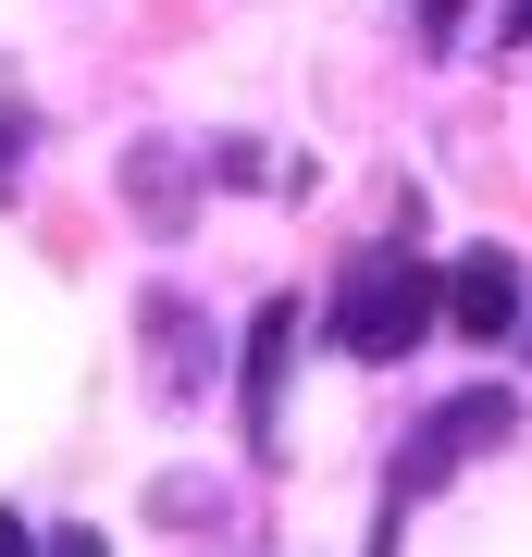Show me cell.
Listing matches in <instances>:
<instances>
[{
    "label": "cell",
    "instance_id": "obj_1",
    "mask_svg": "<svg viewBox=\"0 0 532 557\" xmlns=\"http://www.w3.org/2000/svg\"><path fill=\"white\" fill-rule=\"evenodd\" d=\"M335 347L347 359H409L421 347V322H434V273H421L409 248H359L347 273H335Z\"/></svg>",
    "mask_w": 532,
    "mask_h": 557
},
{
    "label": "cell",
    "instance_id": "obj_2",
    "mask_svg": "<svg viewBox=\"0 0 532 557\" xmlns=\"http://www.w3.org/2000/svg\"><path fill=\"white\" fill-rule=\"evenodd\" d=\"M483 446H520V397H508V384H471V397H446L434 421H421L409 458H396V496H434V483L471 471Z\"/></svg>",
    "mask_w": 532,
    "mask_h": 557
},
{
    "label": "cell",
    "instance_id": "obj_3",
    "mask_svg": "<svg viewBox=\"0 0 532 557\" xmlns=\"http://www.w3.org/2000/svg\"><path fill=\"white\" fill-rule=\"evenodd\" d=\"M285 359H297V298H260L248 322V446L285 458Z\"/></svg>",
    "mask_w": 532,
    "mask_h": 557
},
{
    "label": "cell",
    "instance_id": "obj_4",
    "mask_svg": "<svg viewBox=\"0 0 532 557\" xmlns=\"http://www.w3.org/2000/svg\"><path fill=\"white\" fill-rule=\"evenodd\" d=\"M198 174H211V161H198V149H174V137L124 149V211H137L149 236H186V211H198Z\"/></svg>",
    "mask_w": 532,
    "mask_h": 557
},
{
    "label": "cell",
    "instance_id": "obj_5",
    "mask_svg": "<svg viewBox=\"0 0 532 557\" xmlns=\"http://www.w3.org/2000/svg\"><path fill=\"white\" fill-rule=\"evenodd\" d=\"M520 298H532V273H520V260H508V248H471V260H458V285H446V322H458L471 347H508Z\"/></svg>",
    "mask_w": 532,
    "mask_h": 557
},
{
    "label": "cell",
    "instance_id": "obj_6",
    "mask_svg": "<svg viewBox=\"0 0 532 557\" xmlns=\"http://www.w3.org/2000/svg\"><path fill=\"white\" fill-rule=\"evenodd\" d=\"M149 335H161L149 397H161V409H198V384H211V359H198V310H186V298H149Z\"/></svg>",
    "mask_w": 532,
    "mask_h": 557
},
{
    "label": "cell",
    "instance_id": "obj_7",
    "mask_svg": "<svg viewBox=\"0 0 532 557\" xmlns=\"http://www.w3.org/2000/svg\"><path fill=\"white\" fill-rule=\"evenodd\" d=\"M223 186H285V161H260V137H223V149H198Z\"/></svg>",
    "mask_w": 532,
    "mask_h": 557
},
{
    "label": "cell",
    "instance_id": "obj_8",
    "mask_svg": "<svg viewBox=\"0 0 532 557\" xmlns=\"http://www.w3.org/2000/svg\"><path fill=\"white\" fill-rule=\"evenodd\" d=\"M25 149H38V112H25V100H0V199L25 186Z\"/></svg>",
    "mask_w": 532,
    "mask_h": 557
},
{
    "label": "cell",
    "instance_id": "obj_9",
    "mask_svg": "<svg viewBox=\"0 0 532 557\" xmlns=\"http://www.w3.org/2000/svg\"><path fill=\"white\" fill-rule=\"evenodd\" d=\"M38 557H112V545H99L87 520H75V533H38Z\"/></svg>",
    "mask_w": 532,
    "mask_h": 557
},
{
    "label": "cell",
    "instance_id": "obj_10",
    "mask_svg": "<svg viewBox=\"0 0 532 557\" xmlns=\"http://www.w3.org/2000/svg\"><path fill=\"white\" fill-rule=\"evenodd\" d=\"M0 557H38V533H25V520H13V508H0Z\"/></svg>",
    "mask_w": 532,
    "mask_h": 557
},
{
    "label": "cell",
    "instance_id": "obj_11",
    "mask_svg": "<svg viewBox=\"0 0 532 557\" xmlns=\"http://www.w3.org/2000/svg\"><path fill=\"white\" fill-rule=\"evenodd\" d=\"M458 13H471V0H421V25H434V38H446V25H458Z\"/></svg>",
    "mask_w": 532,
    "mask_h": 557
},
{
    "label": "cell",
    "instance_id": "obj_12",
    "mask_svg": "<svg viewBox=\"0 0 532 557\" xmlns=\"http://www.w3.org/2000/svg\"><path fill=\"white\" fill-rule=\"evenodd\" d=\"M508 50H532V0H508Z\"/></svg>",
    "mask_w": 532,
    "mask_h": 557
},
{
    "label": "cell",
    "instance_id": "obj_13",
    "mask_svg": "<svg viewBox=\"0 0 532 557\" xmlns=\"http://www.w3.org/2000/svg\"><path fill=\"white\" fill-rule=\"evenodd\" d=\"M520 347H532V298H520Z\"/></svg>",
    "mask_w": 532,
    "mask_h": 557
}]
</instances>
